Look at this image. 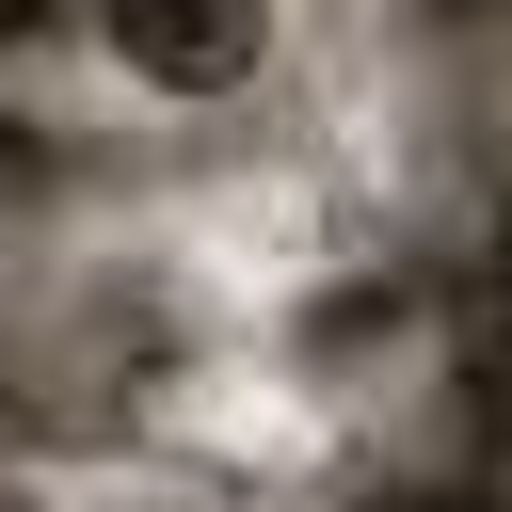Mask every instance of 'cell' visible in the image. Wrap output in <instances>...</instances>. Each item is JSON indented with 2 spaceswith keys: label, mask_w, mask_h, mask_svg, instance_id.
I'll return each instance as SVG.
<instances>
[{
  "label": "cell",
  "mask_w": 512,
  "mask_h": 512,
  "mask_svg": "<svg viewBox=\"0 0 512 512\" xmlns=\"http://www.w3.org/2000/svg\"><path fill=\"white\" fill-rule=\"evenodd\" d=\"M272 32H288V0H96V48H112V80H144V96H176V112H208V96H256Z\"/></svg>",
  "instance_id": "cell-1"
},
{
  "label": "cell",
  "mask_w": 512,
  "mask_h": 512,
  "mask_svg": "<svg viewBox=\"0 0 512 512\" xmlns=\"http://www.w3.org/2000/svg\"><path fill=\"white\" fill-rule=\"evenodd\" d=\"M496 512H512V416H496Z\"/></svg>",
  "instance_id": "cell-3"
},
{
  "label": "cell",
  "mask_w": 512,
  "mask_h": 512,
  "mask_svg": "<svg viewBox=\"0 0 512 512\" xmlns=\"http://www.w3.org/2000/svg\"><path fill=\"white\" fill-rule=\"evenodd\" d=\"M0 512H48V496H0Z\"/></svg>",
  "instance_id": "cell-4"
},
{
  "label": "cell",
  "mask_w": 512,
  "mask_h": 512,
  "mask_svg": "<svg viewBox=\"0 0 512 512\" xmlns=\"http://www.w3.org/2000/svg\"><path fill=\"white\" fill-rule=\"evenodd\" d=\"M352 512H496V480H480V496H448V480H384V496H352Z\"/></svg>",
  "instance_id": "cell-2"
}]
</instances>
